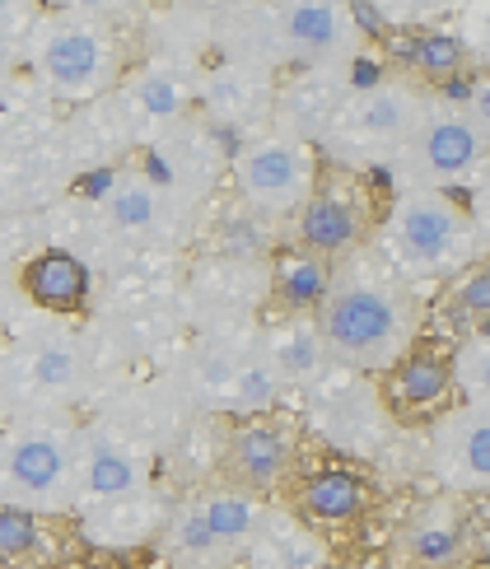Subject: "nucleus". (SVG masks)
<instances>
[{
  "instance_id": "22",
  "label": "nucleus",
  "mask_w": 490,
  "mask_h": 569,
  "mask_svg": "<svg viewBox=\"0 0 490 569\" xmlns=\"http://www.w3.org/2000/svg\"><path fill=\"white\" fill-rule=\"evenodd\" d=\"M248 565L252 569H322L327 565V551L322 541L294 523V518H280L267 509L262 528H257L252 547H248Z\"/></svg>"
},
{
  "instance_id": "19",
  "label": "nucleus",
  "mask_w": 490,
  "mask_h": 569,
  "mask_svg": "<svg viewBox=\"0 0 490 569\" xmlns=\"http://www.w3.org/2000/svg\"><path fill=\"white\" fill-rule=\"evenodd\" d=\"M103 216H108V229L122 233V239H150V233H159L163 220H169V197H163V187L146 173H122L108 187Z\"/></svg>"
},
{
  "instance_id": "30",
  "label": "nucleus",
  "mask_w": 490,
  "mask_h": 569,
  "mask_svg": "<svg viewBox=\"0 0 490 569\" xmlns=\"http://www.w3.org/2000/svg\"><path fill=\"white\" fill-rule=\"evenodd\" d=\"M462 108H467V117H472V122L486 131V140H490V80H477Z\"/></svg>"
},
{
  "instance_id": "16",
  "label": "nucleus",
  "mask_w": 490,
  "mask_h": 569,
  "mask_svg": "<svg viewBox=\"0 0 490 569\" xmlns=\"http://www.w3.org/2000/svg\"><path fill=\"white\" fill-rule=\"evenodd\" d=\"M23 295H29L47 318L80 313L89 299V267L76 252L47 248V252L29 257V267H23Z\"/></svg>"
},
{
  "instance_id": "17",
  "label": "nucleus",
  "mask_w": 490,
  "mask_h": 569,
  "mask_svg": "<svg viewBox=\"0 0 490 569\" xmlns=\"http://www.w3.org/2000/svg\"><path fill=\"white\" fill-rule=\"evenodd\" d=\"M453 397V365L443 355L411 350L402 365L388 369V407L397 416H439V407Z\"/></svg>"
},
{
  "instance_id": "10",
  "label": "nucleus",
  "mask_w": 490,
  "mask_h": 569,
  "mask_svg": "<svg viewBox=\"0 0 490 569\" xmlns=\"http://www.w3.org/2000/svg\"><path fill=\"white\" fill-rule=\"evenodd\" d=\"M271 47L303 70H341L360 47V10L337 0H294L271 10Z\"/></svg>"
},
{
  "instance_id": "32",
  "label": "nucleus",
  "mask_w": 490,
  "mask_h": 569,
  "mask_svg": "<svg viewBox=\"0 0 490 569\" xmlns=\"http://www.w3.org/2000/svg\"><path fill=\"white\" fill-rule=\"evenodd\" d=\"M0 84H6V61H0Z\"/></svg>"
},
{
  "instance_id": "8",
  "label": "nucleus",
  "mask_w": 490,
  "mask_h": 569,
  "mask_svg": "<svg viewBox=\"0 0 490 569\" xmlns=\"http://www.w3.org/2000/svg\"><path fill=\"white\" fill-rule=\"evenodd\" d=\"M33 70L66 103L99 99L117 80V42L103 23H93L84 14L47 19L33 38Z\"/></svg>"
},
{
  "instance_id": "20",
  "label": "nucleus",
  "mask_w": 490,
  "mask_h": 569,
  "mask_svg": "<svg viewBox=\"0 0 490 569\" xmlns=\"http://www.w3.org/2000/svg\"><path fill=\"white\" fill-rule=\"evenodd\" d=\"M163 523H169V509H163L150 490L99 505V509H84V537L99 541V547H136V541L163 532Z\"/></svg>"
},
{
  "instance_id": "23",
  "label": "nucleus",
  "mask_w": 490,
  "mask_h": 569,
  "mask_svg": "<svg viewBox=\"0 0 490 569\" xmlns=\"http://www.w3.org/2000/svg\"><path fill=\"white\" fill-rule=\"evenodd\" d=\"M327 284H332V262H322L313 252H294L276 262V299L286 303L290 318H313Z\"/></svg>"
},
{
  "instance_id": "26",
  "label": "nucleus",
  "mask_w": 490,
  "mask_h": 569,
  "mask_svg": "<svg viewBox=\"0 0 490 569\" xmlns=\"http://www.w3.org/2000/svg\"><path fill=\"white\" fill-rule=\"evenodd\" d=\"M443 308H449L458 322H472V327L490 322V257L449 280V290H443Z\"/></svg>"
},
{
  "instance_id": "9",
  "label": "nucleus",
  "mask_w": 490,
  "mask_h": 569,
  "mask_svg": "<svg viewBox=\"0 0 490 569\" xmlns=\"http://www.w3.org/2000/svg\"><path fill=\"white\" fill-rule=\"evenodd\" d=\"M313 182H318L313 146L299 136H286V131L252 140V146L233 159V187H239L243 206L267 220L299 216L313 192Z\"/></svg>"
},
{
  "instance_id": "1",
  "label": "nucleus",
  "mask_w": 490,
  "mask_h": 569,
  "mask_svg": "<svg viewBox=\"0 0 490 569\" xmlns=\"http://www.w3.org/2000/svg\"><path fill=\"white\" fill-rule=\"evenodd\" d=\"M327 360L350 373H388L416 346V299L373 248L332 267V284L313 313Z\"/></svg>"
},
{
  "instance_id": "31",
  "label": "nucleus",
  "mask_w": 490,
  "mask_h": 569,
  "mask_svg": "<svg viewBox=\"0 0 490 569\" xmlns=\"http://www.w3.org/2000/svg\"><path fill=\"white\" fill-rule=\"evenodd\" d=\"M481 547H486V556H490V518H486V537H481Z\"/></svg>"
},
{
  "instance_id": "29",
  "label": "nucleus",
  "mask_w": 490,
  "mask_h": 569,
  "mask_svg": "<svg viewBox=\"0 0 490 569\" xmlns=\"http://www.w3.org/2000/svg\"><path fill=\"white\" fill-rule=\"evenodd\" d=\"M467 216H472V224H477V233H481V243H486V252H490V173L472 187V210H467Z\"/></svg>"
},
{
  "instance_id": "11",
  "label": "nucleus",
  "mask_w": 490,
  "mask_h": 569,
  "mask_svg": "<svg viewBox=\"0 0 490 569\" xmlns=\"http://www.w3.org/2000/svg\"><path fill=\"white\" fill-rule=\"evenodd\" d=\"M299 243L303 252L322 257V262H346L350 252L364 248V229H369V201L360 192V173L356 169H327L318 173L309 201L299 210Z\"/></svg>"
},
{
  "instance_id": "3",
  "label": "nucleus",
  "mask_w": 490,
  "mask_h": 569,
  "mask_svg": "<svg viewBox=\"0 0 490 569\" xmlns=\"http://www.w3.org/2000/svg\"><path fill=\"white\" fill-rule=\"evenodd\" d=\"M430 108V93L411 80H369L350 84L337 117L322 131V150H332L341 169H364V163H392L411 146L420 117Z\"/></svg>"
},
{
  "instance_id": "12",
  "label": "nucleus",
  "mask_w": 490,
  "mask_h": 569,
  "mask_svg": "<svg viewBox=\"0 0 490 569\" xmlns=\"http://www.w3.org/2000/svg\"><path fill=\"white\" fill-rule=\"evenodd\" d=\"M426 467L453 495H490V407L439 411L426 430Z\"/></svg>"
},
{
  "instance_id": "21",
  "label": "nucleus",
  "mask_w": 490,
  "mask_h": 569,
  "mask_svg": "<svg viewBox=\"0 0 490 569\" xmlns=\"http://www.w3.org/2000/svg\"><path fill=\"white\" fill-rule=\"evenodd\" d=\"M257 350H262L276 383H309V378L322 373V360H327L313 318H286L280 327L267 331V341Z\"/></svg>"
},
{
  "instance_id": "7",
  "label": "nucleus",
  "mask_w": 490,
  "mask_h": 569,
  "mask_svg": "<svg viewBox=\"0 0 490 569\" xmlns=\"http://www.w3.org/2000/svg\"><path fill=\"white\" fill-rule=\"evenodd\" d=\"M84 388V355L76 331H66L61 318L33 322L14 346H6L0 365V401L23 407H66Z\"/></svg>"
},
{
  "instance_id": "24",
  "label": "nucleus",
  "mask_w": 490,
  "mask_h": 569,
  "mask_svg": "<svg viewBox=\"0 0 490 569\" xmlns=\"http://www.w3.org/2000/svg\"><path fill=\"white\" fill-rule=\"evenodd\" d=\"M364 505H369V495L360 477H350V471H318L303 486V509H309L313 523H356Z\"/></svg>"
},
{
  "instance_id": "34",
  "label": "nucleus",
  "mask_w": 490,
  "mask_h": 569,
  "mask_svg": "<svg viewBox=\"0 0 490 569\" xmlns=\"http://www.w3.org/2000/svg\"><path fill=\"white\" fill-rule=\"evenodd\" d=\"M6 14H10V10H6V6H0V19H6Z\"/></svg>"
},
{
  "instance_id": "25",
  "label": "nucleus",
  "mask_w": 490,
  "mask_h": 569,
  "mask_svg": "<svg viewBox=\"0 0 490 569\" xmlns=\"http://www.w3.org/2000/svg\"><path fill=\"white\" fill-rule=\"evenodd\" d=\"M449 365L453 392H462V401H472V407H490V331H472L467 341H458Z\"/></svg>"
},
{
  "instance_id": "33",
  "label": "nucleus",
  "mask_w": 490,
  "mask_h": 569,
  "mask_svg": "<svg viewBox=\"0 0 490 569\" xmlns=\"http://www.w3.org/2000/svg\"><path fill=\"white\" fill-rule=\"evenodd\" d=\"M0 365H6V341H0Z\"/></svg>"
},
{
  "instance_id": "14",
  "label": "nucleus",
  "mask_w": 490,
  "mask_h": 569,
  "mask_svg": "<svg viewBox=\"0 0 490 569\" xmlns=\"http://www.w3.org/2000/svg\"><path fill=\"white\" fill-rule=\"evenodd\" d=\"M346 93H350V84L341 80V70H303V76L280 93L276 127L299 140H322V131L337 117Z\"/></svg>"
},
{
  "instance_id": "2",
  "label": "nucleus",
  "mask_w": 490,
  "mask_h": 569,
  "mask_svg": "<svg viewBox=\"0 0 490 569\" xmlns=\"http://www.w3.org/2000/svg\"><path fill=\"white\" fill-rule=\"evenodd\" d=\"M373 252L407 284L453 280L490 257L472 216L449 192H430V187H397Z\"/></svg>"
},
{
  "instance_id": "4",
  "label": "nucleus",
  "mask_w": 490,
  "mask_h": 569,
  "mask_svg": "<svg viewBox=\"0 0 490 569\" xmlns=\"http://www.w3.org/2000/svg\"><path fill=\"white\" fill-rule=\"evenodd\" d=\"M76 458L80 435L52 420H29L0 435V505L33 518L76 509Z\"/></svg>"
},
{
  "instance_id": "6",
  "label": "nucleus",
  "mask_w": 490,
  "mask_h": 569,
  "mask_svg": "<svg viewBox=\"0 0 490 569\" xmlns=\"http://www.w3.org/2000/svg\"><path fill=\"white\" fill-rule=\"evenodd\" d=\"M262 518H267V509L257 505V495H248L239 486L210 490V495H197V500H187L169 513V523H163V547L192 569H220L229 560L248 556Z\"/></svg>"
},
{
  "instance_id": "27",
  "label": "nucleus",
  "mask_w": 490,
  "mask_h": 569,
  "mask_svg": "<svg viewBox=\"0 0 490 569\" xmlns=\"http://www.w3.org/2000/svg\"><path fill=\"white\" fill-rule=\"evenodd\" d=\"M411 66L420 70V76H453V70L467 66V47L458 33H443V29H426L416 33L411 47H407Z\"/></svg>"
},
{
  "instance_id": "5",
  "label": "nucleus",
  "mask_w": 490,
  "mask_h": 569,
  "mask_svg": "<svg viewBox=\"0 0 490 569\" xmlns=\"http://www.w3.org/2000/svg\"><path fill=\"white\" fill-rule=\"evenodd\" d=\"M392 169L402 173V187H430V192L477 187L490 173V140L467 108L430 99L411 146L392 159Z\"/></svg>"
},
{
  "instance_id": "15",
  "label": "nucleus",
  "mask_w": 490,
  "mask_h": 569,
  "mask_svg": "<svg viewBox=\"0 0 490 569\" xmlns=\"http://www.w3.org/2000/svg\"><path fill=\"white\" fill-rule=\"evenodd\" d=\"M290 458H294V439L271 420L243 425V430L229 439V471H233V481H239V490H248V495L271 490L290 471Z\"/></svg>"
},
{
  "instance_id": "28",
  "label": "nucleus",
  "mask_w": 490,
  "mask_h": 569,
  "mask_svg": "<svg viewBox=\"0 0 490 569\" xmlns=\"http://www.w3.org/2000/svg\"><path fill=\"white\" fill-rule=\"evenodd\" d=\"M38 547V518L0 505V560H23Z\"/></svg>"
},
{
  "instance_id": "18",
  "label": "nucleus",
  "mask_w": 490,
  "mask_h": 569,
  "mask_svg": "<svg viewBox=\"0 0 490 569\" xmlns=\"http://www.w3.org/2000/svg\"><path fill=\"white\" fill-rule=\"evenodd\" d=\"M402 556L420 569H453L467 556V532H462V518L453 513V505H420L407 528H402Z\"/></svg>"
},
{
  "instance_id": "13",
  "label": "nucleus",
  "mask_w": 490,
  "mask_h": 569,
  "mask_svg": "<svg viewBox=\"0 0 490 569\" xmlns=\"http://www.w3.org/2000/svg\"><path fill=\"white\" fill-rule=\"evenodd\" d=\"M150 490L146 486V458L131 439L112 435H80V458H76V509H99L127 495Z\"/></svg>"
}]
</instances>
